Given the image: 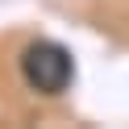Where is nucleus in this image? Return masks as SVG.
Segmentation results:
<instances>
[{
	"instance_id": "nucleus-1",
	"label": "nucleus",
	"mask_w": 129,
	"mask_h": 129,
	"mask_svg": "<svg viewBox=\"0 0 129 129\" xmlns=\"http://www.w3.org/2000/svg\"><path fill=\"white\" fill-rule=\"evenodd\" d=\"M21 79L38 96H62L75 79V58H71L67 46L50 42V38H38L21 50Z\"/></svg>"
}]
</instances>
